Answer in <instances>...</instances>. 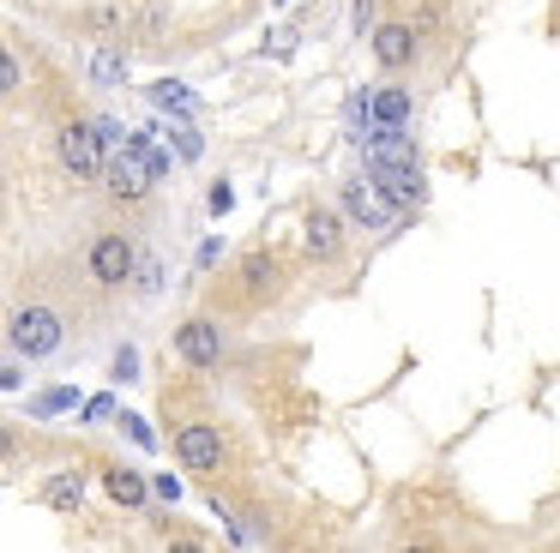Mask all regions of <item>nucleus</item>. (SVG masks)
Masks as SVG:
<instances>
[{"label":"nucleus","instance_id":"nucleus-1","mask_svg":"<svg viewBox=\"0 0 560 553\" xmlns=\"http://www.w3.org/2000/svg\"><path fill=\"white\" fill-rule=\"evenodd\" d=\"M283 289H290V264H283V252L254 247V252L235 259V271H230V301H235V307L259 313V307H271Z\"/></svg>","mask_w":560,"mask_h":553},{"label":"nucleus","instance_id":"nucleus-2","mask_svg":"<svg viewBox=\"0 0 560 553\" xmlns=\"http://www.w3.org/2000/svg\"><path fill=\"white\" fill-rule=\"evenodd\" d=\"M61 343H67V319L49 301H19V307L7 313V349H13L19 361H43Z\"/></svg>","mask_w":560,"mask_h":553},{"label":"nucleus","instance_id":"nucleus-3","mask_svg":"<svg viewBox=\"0 0 560 553\" xmlns=\"http://www.w3.org/2000/svg\"><path fill=\"white\" fill-rule=\"evenodd\" d=\"M133 271H139V240L127 235V228H103V235L85 247V283L97 289V295L133 289Z\"/></svg>","mask_w":560,"mask_h":553},{"label":"nucleus","instance_id":"nucleus-4","mask_svg":"<svg viewBox=\"0 0 560 553\" xmlns=\"http://www.w3.org/2000/svg\"><path fill=\"white\" fill-rule=\"evenodd\" d=\"M55 163H61V175L73 180H103V168H109V144L97 139V127L91 120H61L55 127Z\"/></svg>","mask_w":560,"mask_h":553},{"label":"nucleus","instance_id":"nucleus-5","mask_svg":"<svg viewBox=\"0 0 560 553\" xmlns=\"http://www.w3.org/2000/svg\"><path fill=\"white\" fill-rule=\"evenodd\" d=\"M170 349H175V361H182V367L211 373V367H223V355H230V337H223V319H211V313H194V319L175 325Z\"/></svg>","mask_w":560,"mask_h":553},{"label":"nucleus","instance_id":"nucleus-6","mask_svg":"<svg viewBox=\"0 0 560 553\" xmlns=\"http://www.w3.org/2000/svg\"><path fill=\"white\" fill-rule=\"evenodd\" d=\"M368 180L386 192L398 216L422 211V156H368Z\"/></svg>","mask_w":560,"mask_h":553},{"label":"nucleus","instance_id":"nucleus-7","mask_svg":"<svg viewBox=\"0 0 560 553\" xmlns=\"http://www.w3.org/2000/svg\"><path fill=\"white\" fill-rule=\"evenodd\" d=\"M97 187L109 192L115 204H145L151 187H158V168H151L145 156L133 151V144H127V151H109V168H103Z\"/></svg>","mask_w":560,"mask_h":553},{"label":"nucleus","instance_id":"nucleus-8","mask_svg":"<svg viewBox=\"0 0 560 553\" xmlns=\"http://www.w3.org/2000/svg\"><path fill=\"white\" fill-rule=\"evenodd\" d=\"M223 457H230V439H223V427H211V421H187V427L175 433V463L194 469V475H218Z\"/></svg>","mask_w":560,"mask_h":553},{"label":"nucleus","instance_id":"nucleus-9","mask_svg":"<svg viewBox=\"0 0 560 553\" xmlns=\"http://www.w3.org/2000/svg\"><path fill=\"white\" fill-rule=\"evenodd\" d=\"M343 228H350L343 204H314V211L302 216V247H307V259L338 264V259H343Z\"/></svg>","mask_w":560,"mask_h":553},{"label":"nucleus","instance_id":"nucleus-10","mask_svg":"<svg viewBox=\"0 0 560 553\" xmlns=\"http://www.w3.org/2000/svg\"><path fill=\"white\" fill-rule=\"evenodd\" d=\"M374 60L386 72H410L416 67V55H422V31H416L410 19H386V24H374Z\"/></svg>","mask_w":560,"mask_h":553},{"label":"nucleus","instance_id":"nucleus-11","mask_svg":"<svg viewBox=\"0 0 560 553\" xmlns=\"http://www.w3.org/2000/svg\"><path fill=\"white\" fill-rule=\"evenodd\" d=\"M338 204H343V216H350V228H392L398 223V211L386 204V192H380L374 180H343Z\"/></svg>","mask_w":560,"mask_h":553},{"label":"nucleus","instance_id":"nucleus-12","mask_svg":"<svg viewBox=\"0 0 560 553\" xmlns=\"http://www.w3.org/2000/svg\"><path fill=\"white\" fill-rule=\"evenodd\" d=\"M103 487H109V499L121 505V511H145V505L158 499V487L127 463H103Z\"/></svg>","mask_w":560,"mask_h":553},{"label":"nucleus","instance_id":"nucleus-13","mask_svg":"<svg viewBox=\"0 0 560 553\" xmlns=\"http://www.w3.org/2000/svg\"><path fill=\"white\" fill-rule=\"evenodd\" d=\"M37 499L49 505V511H85V499H91L85 469H61V475H43Z\"/></svg>","mask_w":560,"mask_h":553},{"label":"nucleus","instance_id":"nucleus-14","mask_svg":"<svg viewBox=\"0 0 560 553\" xmlns=\"http://www.w3.org/2000/svg\"><path fill=\"white\" fill-rule=\"evenodd\" d=\"M79 24H85L97 43H127V31H133V12L115 7V0H91V7L79 12Z\"/></svg>","mask_w":560,"mask_h":553},{"label":"nucleus","instance_id":"nucleus-15","mask_svg":"<svg viewBox=\"0 0 560 553\" xmlns=\"http://www.w3.org/2000/svg\"><path fill=\"white\" fill-rule=\"evenodd\" d=\"M410 120H416V96L404 91V84L374 91V127L380 132H410Z\"/></svg>","mask_w":560,"mask_h":553},{"label":"nucleus","instance_id":"nucleus-16","mask_svg":"<svg viewBox=\"0 0 560 553\" xmlns=\"http://www.w3.org/2000/svg\"><path fill=\"white\" fill-rule=\"evenodd\" d=\"M85 72H91V84H127V55L109 43L97 55H85Z\"/></svg>","mask_w":560,"mask_h":553},{"label":"nucleus","instance_id":"nucleus-17","mask_svg":"<svg viewBox=\"0 0 560 553\" xmlns=\"http://www.w3.org/2000/svg\"><path fill=\"white\" fill-rule=\"evenodd\" d=\"M133 289H139V295H158V289H163V264L151 259V252H139V271H133Z\"/></svg>","mask_w":560,"mask_h":553},{"label":"nucleus","instance_id":"nucleus-18","mask_svg":"<svg viewBox=\"0 0 560 553\" xmlns=\"http://www.w3.org/2000/svg\"><path fill=\"white\" fill-rule=\"evenodd\" d=\"M19 84H25V67H19V55H13V48H7V55H0V91L13 96Z\"/></svg>","mask_w":560,"mask_h":553},{"label":"nucleus","instance_id":"nucleus-19","mask_svg":"<svg viewBox=\"0 0 560 553\" xmlns=\"http://www.w3.org/2000/svg\"><path fill=\"white\" fill-rule=\"evenodd\" d=\"M206 204H211V216H230V204H235V187H230V180H211Z\"/></svg>","mask_w":560,"mask_h":553},{"label":"nucleus","instance_id":"nucleus-20","mask_svg":"<svg viewBox=\"0 0 560 553\" xmlns=\"http://www.w3.org/2000/svg\"><path fill=\"white\" fill-rule=\"evenodd\" d=\"M109 373L133 385V379H139V355H133V349H115V367H109Z\"/></svg>","mask_w":560,"mask_h":553},{"label":"nucleus","instance_id":"nucleus-21","mask_svg":"<svg viewBox=\"0 0 560 553\" xmlns=\"http://www.w3.org/2000/svg\"><path fill=\"white\" fill-rule=\"evenodd\" d=\"M91 127H97V139H103V144H109V151H115V144H121V120H109V115H97V120H91Z\"/></svg>","mask_w":560,"mask_h":553},{"label":"nucleus","instance_id":"nucleus-22","mask_svg":"<svg viewBox=\"0 0 560 553\" xmlns=\"http://www.w3.org/2000/svg\"><path fill=\"white\" fill-rule=\"evenodd\" d=\"M158 103H163V108H194V96L175 91V84H158Z\"/></svg>","mask_w":560,"mask_h":553},{"label":"nucleus","instance_id":"nucleus-23","mask_svg":"<svg viewBox=\"0 0 560 553\" xmlns=\"http://www.w3.org/2000/svg\"><path fill=\"white\" fill-rule=\"evenodd\" d=\"M368 19H374V0H355V7H350V24H355L362 36H374V31H368Z\"/></svg>","mask_w":560,"mask_h":553},{"label":"nucleus","instance_id":"nucleus-24","mask_svg":"<svg viewBox=\"0 0 560 553\" xmlns=\"http://www.w3.org/2000/svg\"><path fill=\"white\" fill-rule=\"evenodd\" d=\"M151 487H158V499H182V481H175V475H158V481H151Z\"/></svg>","mask_w":560,"mask_h":553}]
</instances>
